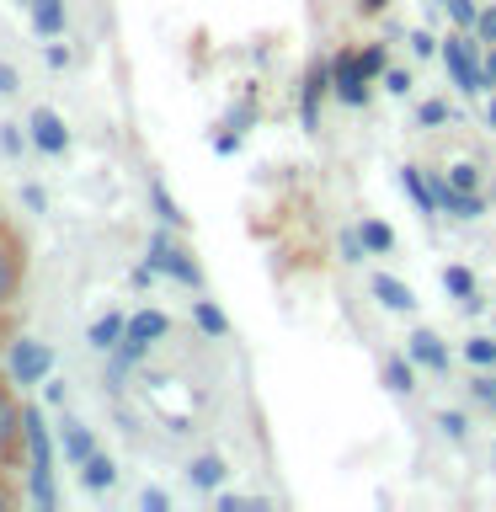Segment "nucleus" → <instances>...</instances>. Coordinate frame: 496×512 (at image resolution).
<instances>
[{
    "label": "nucleus",
    "mask_w": 496,
    "mask_h": 512,
    "mask_svg": "<svg viewBox=\"0 0 496 512\" xmlns=\"http://www.w3.org/2000/svg\"><path fill=\"white\" fill-rule=\"evenodd\" d=\"M0 150H6V155L16 160V155L27 150V134H22V128H16V123H0Z\"/></svg>",
    "instance_id": "c9c22d12"
},
{
    "label": "nucleus",
    "mask_w": 496,
    "mask_h": 512,
    "mask_svg": "<svg viewBox=\"0 0 496 512\" xmlns=\"http://www.w3.org/2000/svg\"><path fill=\"white\" fill-rule=\"evenodd\" d=\"M459 118V107L448 102V96H432V102L416 107V128H443V123H454Z\"/></svg>",
    "instance_id": "393cba45"
},
{
    "label": "nucleus",
    "mask_w": 496,
    "mask_h": 512,
    "mask_svg": "<svg viewBox=\"0 0 496 512\" xmlns=\"http://www.w3.org/2000/svg\"><path fill=\"white\" fill-rule=\"evenodd\" d=\"M22 91V75H16V64H0V96Z\"/></svg>",
    "instance_id": "c03bdc74"
},
{
    "label": "nucleus",
    "mask_w": 496,
    "mask_h": 512,
    "mask_svg": "<svg viewBox=\"0 0 496 512\" xmlns=\"http://www.w3.org/2000/svg\"><path fill=\"white\" fill-rule=\"evenodd\" d=\"M358 64H363L368 80H379L384 70H390V48H384V43H368V48H358Z\"/></svg>",
    "instance_id": "cd10ccee"
},
{
    "label": "nucleus",
    "mask_w": 496,
    "mask_h": 512,
    "mask_svg": "<svg viewBox=\"0 0 496 512\" xmlns=\"http://www.w3.org/2000/svg\"><path fill=\"white\" fill-rule=\"evenodd\" d=\"M38 390H43V406H64V395H70V390H64V379H43Z\"/></svg>",
    "instance_id": "a19ab883"
},
{
    "label": "nucleus",
    "mask_w": 496,
    "mask_h": 512,
    "mask_svg": "<svg viewBox=\"0 0 496 512\" xmlns=\"http://www.w3.org/2000/svg\"><path fill=\"white\" fill-rule=\"evenodd\" d=\"M406 352H411V363H416V368H432V374H448V363H454L448 342H443L438 331H427V326L406 336Z\"/></svg>",
    "instance_id": "9b49d317"
},
{
    "label": "nucleus",
    "mask_w": 496,
    "mask_h": 512,
    "mask_svg": "<svg viewBox=\"0 0 496 512\" xmlns=\"http://www.w3.org/2000/svg\"><path fill=\"white\" fill-rule=\"evenodd\" d=\"M464 358H470L475 368H496V331L491 336H470V342H464Z\"/></svg>",
    "instance_id": "bb28decb"
},
{
    "label": "nucleus",
    "mask_w": 496,
    "mask_h": 512,
    "mask_svg": "<svg viewBox=\"0 0 496 512\" xmlns=\"http://www.w3.org/2000/svg\"><path fill=\"white\" fill-rule=\"evenodd\" d=\"M368 288H374V299L384 304V310H395V315H411V310H416V294H411V283L390 278V272H379V278L368 283Z\"/></svg>",
    "instance_id": "2eb2a0df"
},
{
    "label": "nucleus",
    "mask_w": 496,
    "mask_h": 512,
    "mask_svg": "<svg viewBox=\"0 0 496 512\" xmlns=\"http://www.w3.org/2000/svg\"><path fill=\"white\" fill-rule=\"evenodd\" d=\"M438 432L448 443H464L470 438V422H464V411H438Z\"/></svg>",
    "instance_id": "c756f323"
},
{
    "label": "nucleus",
    "mask_w": 496,
    "mask_h": 512,
    "mask_svg": "<svg viewBox=\"0 0 496 512\" xmlns=\"http://www.w3.org/2000/svg\"><path fill=\"white\" fill-rule=\"evenodd\" d=\"M22 443H27V464L54 470V432H48V422H43V406H27V416H22Z\"/></svg>",
    "instance_id": "9d476101"
},
{
    "label": "nucleus",
    "mask_w": 496,
    "mask_h": 512,
    "mask_svg": "<svg viewBox=\"0 0 496 512\" xmlns=\"http://www.w3.org/2000/svg\"><path fill=\"white\" fill-rule=\"evenodd\" d=\"M22 502H27V491L6 486V475H0V512H6V507H22Z\"/></svg>",
    "instance_id": "a18cd8bd"
},
{
    "label": "nucleus",
    "mask_w": 496,
    "mask_h": 512,
    "mask_svg": "<svg viewBox=\"0 0 496 512\" xmlns=\"http://www.w3.org/2000/svg\"><path fill=\"white\" fill-rule=\"evenodd\" d=\"M27 6H38V0H27Z\"/></svg>",
    "instance_id": "603ef678"
},
{
    "label": "nucleus",
    "mask_w": 496,
    "mask_h": 512,
    "mask_svg": "<svg viewBox=\"0 0 496 512\" xmlns=\"http://www.w3.org/2000/svg\"><path fill=\"white\" fill-rule=\"evenodd\" d=\"M400 192L416 203V214H438V192H432V182H427V171L422 166H400Z\"/></svg>",
    "instance_id": "4468645a"
},
{
    "label": "nucleus",
    "mask_w": 496,
    "mask_h": 512,
    "mask_svg": "<svg viewBox=\"0 0 496 512\" xmlns=\"http://www.w3.org/2000/svg\"><path fill=\"white\" fill-rule=\"evenodd\" d=\"M443 294H454V299L480 294V288H475V272H470V267H443Z\"/></svg>",
    "instance_id": "a878e982"
},
{
    "label": "nucleus",
    "mask_w": 496,
    "mask_h": 512,
    "mask_svg": "<svg viewBox=\"0 0 496 512\" xmlns=\"http://www.w3.org/2000/svg\"><path fill=\"white\" fill-rule=\"evenodd\" d=\"M331 96L342 107H368V75H363V64L352 48H342V54L331 59Z\"/></svg>",
    "instance_id": "6e6552de"
},
{
    "label": "nucleus",
    "mask_w": 496,
    "mask_h": 512,
    "mask_svg": "<svg viewBox=\"0 0 496 512\" xmlns=\"http://www.w3.org/2000/svg\"><path fill=\"white\" fill-rule=\"evenodd\" d=\"M438 6H443V0H438Z\"/></svg>",
    "instance_id": "5fc2aeb1"
},
{
    "label": "nucleus",
    "mask_w": 496,
    "mask_h": 512,
    "mask_svg": "<svg viewBox=\"0 0 496 512\" xmlns=\"http://www.w3.org/2000/svg\"><path fill=\"white\" fill-rule=\"evenodd\" d=\"M128 278H134V288H150V283H155V278H160V272H155V267H150V262H139V267H134V272H128Z\"/></svg>",
    "instance_id": "49530a36"
},
{
    "label": "nucleus",
    "mask_w": 496,
    "mask_h": 512,
    "mask_svg": "<svg viewBox=\"0 0 496 512\" xmlns=\"http://www.w3.org/2000/svg\"><path fill=\"white\" fill-rule=\"evenodd\" d=\"M384 6H390V0H358V11H363V16H379Z\"/></svg>",
    "instance_id": "8fccbe9b"
},
{
    "label": "nucleus",
    "mask_w": 496,
    "mask_h": 512,
    "mask_svg": "<svg viewBox=\"0 0 496 512\" xmlns=\"http://www.w3.org/2000/svg\"><path fill=\"white\" fill-rule=\"evenodd\" d=\"M443 11L454 16V27H459V32H470V27H475V16H480L475 0H443Z\"/></svg>",
    "instance_id": "7c9ffc66"
},
{
    "label": "nucleus",
    "mask_w": 496,
    "mask_h": 512,
    "mask_svg": "<svg viewBox=\"0 0 496 512\" xmlns=\"http://www.w3.org/2000/svg\"><path fill=\"white\" fill-rule=\"evenodd\" d=\"M438 48H443V38H432L427 27H416V32H411V54H416V59H432Z\"/></svg>",
    "instance_id": "e433bc0d"
},
{
    "label": "nucleus",
    "mask_w": 496,
    "mask_h": 512,
    "mask_svg": "<svg viewBox=\"0 0 496 512\" xmlns=\"http://www.w3.org/2000/svg\"><path fill=\"white\" fill-rule=\"evenodd\" d=\"M379 80H384V91H390V96H406L411 91V70H384Z\"/></svg>",
    "instance_id": "4c0bfd02"
},
{
    "label": "nucleus",
    "mask_w": 496,
    "mask_h": 512,
    "mask_svg": "<svg viewBox=\"0 0 496 512\" xmlns=\"http://www.w3.org/2000/svg\"><path fill=\"white\" fill-rule=\"evenodd\" d=\"M240 150V134H235V128H219V134H214V155H235Z\"/></svg>",
    "instance_id": "37998d69"
},
{
    "label": "nucleus",
    "mask_w": 496,
    "mask_h": 512,
    "mask_svg": "<svg viewBox=\"0 0 496 512\" xmlns=\"http://www.w3.org/2000/svg\"><path fill=\"white\" fill-rule=\"evenodd\" d=\"M123 326H128V315L123 310H107V315H96L91 326H86V342L96 347V352H112L123 342Z\"/></svg>",
    "instance_id": "dca6fc26"
},
{
    "label": "nucleus",
    "mask_w": 496,
    "mask_h": 512,
    "mask_svg": "<svg viewBox=\"0 0 496 512\" xmlns=\"http://www.w3.org/2000/svg\"><path fill=\"white\" fill-rule=\"evenodd\" d=\"M470 32H475L480 43H496V0H491V6H480V16H475Z\"/></svg>",
    "instance_id": "f704fd0d"
},
{
    "label": "nucleus",
    "mask_w": 496,
    "mask_h": 512,
    "mask_svg": "<svg viewBox=\"0 0 496 512\" xmlns=\"http://www.w3.org/2000/svg\"><path fill=\"white\" fill-rule=\"evenodd\" d=\"M448 187H464V192H486V187H480V166H470V160H459V166H448Z\"/></svg>",
    "instance_id": "c85d7f7f"
},
{
    "label": "nucleus",
    "mask_w": 496,
    "mask_h": 512,
    "mask_svg": "<svg viewBox=\"0 0 496 512\" xmlns=\"http://www.w3.org/2000/svg\"><path fill=\"white\" fill-rule=\"evenodd\" d=\"M22 203L32 208V214H48V192H43L38 182H27V187H22Z\"/></svg>",
    "instance_id": "58836bf2"
},
{
    "label": "nucleus",
    "mask_w": 496,
    "mask_h": 512,
    "mask_svg": "<svg viewBox=\"0 0 496 512\" xmlns=\"http://www.w3.org/2000/svg\"><path fill=\"white\" fill-rule=\"evenodd\" d=\"M379 379H384V390H395V395H411V390H416V363H411V352H406V358H384Z\"/></svg>",
    "instance_id": "4be33fe9"
},
{
    "label": "nucleus",
    "mask_w": 496,
    "mask_h": 512,
    "mask_svg": "<svg viewBox=\"0 0 496 512\" xmlns=\"http://www.w3.org/2000/svg\"><path fill=\"white\" fill-rule=\"evenodd\" d=\"M144 262H150L160 278H171V283L192 288V294L203 288V267L192 262V251H187V246H176V240H171V224H160V230L150 235V246H144Z\"/></svg>",
    "instance_id": "f257e3e1"
},
{
    "label": "nucleus",
    "mask_w": 496,
    "mask_h": 512,
    "mask_svg": "<svg viewBox=\"0 0 496 512\" xmlns=\"http://www.w3.org/2000/svg\"><path fill=\"white\" fill-rule=\"evenodd\" d=\"M22 416H27V400L16 395L11 374H0V464L16 470L27 459V443H22Z\"/></svg>",
    "instance_id": "20e7f679"
},
{
    "label": "nucleus",
    "mask_w": 496,
    "mask_h": 512,
    "mask_svg": "<svg viewBox=\"0 0 496 512\" xmlns=\"http://www.w3.org/2000/svg\"><path fill=\"white\" fill-rule=\"evenodd\" d=\"M331 96V59H315L310 70H304V86H299V128L304 134H315L320 128V107H326Z\"/></svg>",
    "instance_id": "0eeeda50"
},
{
    "label": "nucleus",
    "mask_w": 496,
    "mask_h": 512,
    "mask_svg": "<svg viewBox=\"0 0 496 512\" xmlns=\"http://www.w3.org/2000/svg\"><path fill=\"white\" fill-rule=\"evenodd\" d=\"M27 11H32V32H38V38H59L64 22H70L64 0H38V6H27Z\"/></svg>",
    "instance_id": "aec40b11"
},
{
    "label": "nucleus",
    "mask_w": 496,
    "mask_h": 512,
    "mask_svg": "<svg viewBox=\"0 0 496 512\" xmlns=\"http://www.w3.org/2000/svg\"><path fill=\"white\" fill-rule=\"evenodd\" d=\"M27 502L54 512L59 507V486H54V470H38V464H27Z\"/></svg>",
    "instance_id": "412c9836"
},
{
    "label": "nucleus",
    "mask_w": 496,
    "mask_h": 512,
    "mask_svg": "<svg viewBox=\"0 0 496 512\" xmlns=\"http://www.w3.org/2000/svg\"><path fill=\"white\" fill-rule=\"evenodd\" d=\"M27 144L38 155L48 160H59V155H70V128H64V118L54 107H32V118H27Z\"/></svg>",
    "instance_id": "423d86ee"
},
{
    "label": "nucleus",
    "mask_w": 496,
    "mask_h": 512,
    "mask_svg": "<svg viewBox=\"0 0 496 512\" xmlns=\"http://www.w3.org/2000/svg\"><path fill=\"white\" fill-rule=\"evenodd\" d=\"M480 75H486V91H496V43L480 48Z\"/></svg>",
    "instance_id": "ea45409f"
},
{
    "label": "nucleus",
    "mask_w": 496,
    "mask_h": 512,
    "mask_svg": "<svg viewBox=\"0 0 496 512\" xmlns=\"http://www.w3.org/2000/svg\"><path fill=\"white\" fill-rule=\"evenodd\" d=\"M123 336H134V342L155 347V342H166V336H171V315H160V310H134V315H128V326H123Z\"/></svg>",
    "instance_id": "ddd939ff"
},
{
    "label": "nucleus",
    "mask_w": 496,
    "mask_h": 512,
    "mask_svg": "<svg viewBox=\"0 0 496 512\" xmlns=\"http://www.w3.org/2000/svg\"><path fill=\"white\" fill-rule=\"evenodd\" d=\"M22 283H27V246L11 224H0V315L16 310L22 299Z\"/></svg>",
    "instance_id": "39448f33"
},
{
    "label": "nucleus",
    "mask_w": 496,
    "mask_h": 512,
    "mask_svg": "<svg viewBox=\"0 0 496 512\" xmlns=\"http://www.w3.org/2000/svg\"><path fill=\"white\" fill-rule=\"evenodd\" d=\"M438 54H443V70H448V80H454L459 96H480V91H486V75H480V38H475V32H448Z\"/></svg>",
    "instance_id": "f03ea898"
},
{
    "label": "nucleus",
    "mask_w": 496,
    "mask_h": 512,
    "mask_svg": "<svg viewBox=\"0 0 496 512\" xmlns=\"http://www.w3.org/2000/svg\"><path fill=\"white\" fill-rule=\"evenodd\" d=\"M480 118H486V128H491V134H496V96H491V102H486V112H480Z\"/></svg>",
    "instance_id": "3c124183"
},
{
    "label": "nucleus",
    "mask_w": 496,
    "mask_h": 512,
    "mask_svg": "<svg viewBox=\"0 0 496 512\" xmlns=\"http://www.w3.org/2000/svg\"><path fill=\"white\" fill-rule=\"evenodd\" d=\"M59 454H64L70 470H80V464L96 454V432L86 422H59Z\"/></svg>",
    "instance_id": "f8f14e48"
},
{
    "label": "nucleus",
    "mask_w": 496,
    "mask_h": 512,
    "mask_svg": "<svg viewBox=\"0 0 496 512\" xmlns=\"http://www.w3.org/2000/svg\"><path fill=\"white\" fill-rule=\"evenodd\" d=\"M214 507H219V512H246V507H262V502H246V496H219Z\"/></svg>",
    "instance_id": "de8ad7c7"
},
{
    "label": "nucleus",
    "mask_w": 496,
    "mask_h": 512,
    "mask_svg": "<svg viewBox=\"0 0 496 512\" xmlns=\"http://www.w3.org/2000/svg\"><path fill=\"white\" fill-rule=\"evenodd\" d=\"M150 208H155V219H160V224H171V230H187V214H182V203H176L171 192H166V182H160V176L150 182Z\"/></svg>",
    "instance_id": "5701e85b"
},
{
    "label": "nucleus",
    "mask_w": 496,
    "mask_h": 512,
    "mask_svg": "<svg viewBox=\"0 0 496 512\" xmlns=\"http://www.w3.org/2000/svg\"><path fill=\"white\" fill-rule=\"evenodd\" d=\"M432 192H438V214L448 219H480L491 208L486 192H464V187H448V176H432Z\"/></svg>",
    "instance_id": "1a4fd4ad"
},
{
    "label": "nucleus",
    "mask_w": 496,
    "mask_h": 512,
    "mask_svg": "<svg viewBox=\"0 0 496 512\" xmlns=\"http://www.w3.org/2000/svg\"><path fill=\"white\" fill-rule=\"evenodd\" d=\"M48 64H54V70H64V64H70V48H64V43H48Z\"/></svg>",
    "instance_id": "09e8293b"
},
{
    "label": "nucleus",
    "mask_w": 496,
    "mask_h": 512,
    "mask_svg": "<svg viewBox=\"0 0 496 512\" xmlns=\"http://www.w3.org/2000/svg\"><path fill=\"white\" fill-rule=\"evenodd\" d=\"M80 486H86V491H96V496H102V491H112V486H118V464H112V459L102 454V448H96V454H91L86 464H80Z\"/></svg>",
    "instance_id": "f3484780"
},
{
    "label": "nucleus",
    "mask_w": 496,
    "mask_h": 512,
    "mask_svg": "<svg viewBox=\"0 0 496 512\" xmlns=\"http://www.w3.org/2000/svg\"><path fill=\"white\" fill-rule=\"evenodd\" d=\"M0 475H6V464H0Z\"/></svg>",
    "instance_id": "864d4df0"
},
{
    "label": "nucleus",
    "mask_w": 496,
    "mask_h": 512,
    "mask_svg": "<svg viewBox=\"0 0 496 512\" xmlns=\"http://www.w3.org/2000/svg\"><path fill=\"white\" fill-rule=\"evenodd\" d=\"M358 235H363L368 256H390V251H395V230H390L384 219H363V224H358Z\"/></svg>",
    "instance_id": "b1692460"
},
{
    "label": "nucleus",
    "mask_w": 496,
    "mask_h": 512,
    "mask_svg": "<svg viewBox=\"0 0 496 512\" xmlns=\"http://www.w3.org/2000/svg\"><path fill=\"white\" fill-rule=\"evenodd\" d=\"M224 475H230V464H224L219 454H198V459L187 464V480H192L198 491H219Z\"/></svg>",
    "instance_id": "6ab92c4d"
},
{
    "label": "nucleus",
    "mask_w": 496,
    "mask_h": 512,
    "mask_svg": "<svg viewBox=\"0 0 496 512\" xmlns=\"http://www.w3.org/2000/svg\"><path fill=\"white\" fill-rule=\"evenodd\" d=\"M6 374L16 390H38V384L54 374V347L38 342V336H16L6 347Z\"/></svg>",
    "instance_id": "7ed1b4c3"
},
{
    "label": "nucleus",
    "mask_w": 496,
    "mask_h": 512,
    "mask_svg": "<svg viewBox=\"0 0 496 512\" xmlns=\"http://www.w3.org/2000/svg\"><path fill=\"white\" fill-rule=\"evenodd\" d=\"M336 251H342V262H352V267H358L363 256H368V246H363V235H358V230H342V240H336Z\"/></svg>",
    "instance_id": "473e14b6"
},
{
    "label": "nucleus",
    "mask_w": 496,
    "mask_h": 512,
    "mask_svg": "<svg viewBox=\"0 0 496 512\" xmlns=\"http://www.w3.org/2000/svg\"><path fill=\"white\" fill-rule=\"evenodd\" d=\"M470 395H475L480 406H486V411L496 416V374H486V368H480V379L470 384Z\"/></svg>",
    "instance_id": "72a5a7b5"
},
{
    "label": "nucleus",
    "mask_w": 496,
    "mask_h": 512,
    "mask_svg": "<svg viewBox=\"0 0 496 512\" xmlns=\"http://www.w3.org/2000/svg\"><path fill=\"white\" fill-rule=\"evenodd\" d=\"M251 118H256V102L246 96V102H235L230 112H224V128H235V134H246V128H251Z\"/></svg>",
    "instance_id": "2f4dec72"
},
{
    "label": "nucleus",
    "mask_w": 496,
    "mask_h": 512,
    "mask_svg": "<svg viewBox=\"0 0 496 512\" xmlns=\"http://www.w3.org/2000/svg\"><path fill=\"white\" fill-rule=\"evenodd\" d=\"M139 507H144V512H166V507H171V496L160 491V486H150V491L139 496Z\"/></svg>",
    "instance_id": "79ce46f5"
},
{
    "label": "nucleus",
    "mask_w": 496,
    "mask_h": 512,
    "mask_svg": "<svg viewBox=\"0 0 496 512\" xmlns=\"http://www.w3.org/2000/svg\"><path fill=\"white\" fill-rule=\"evenodd\" d=\"M192 326H198L208 342H224V336H230V315H224L214 299H192Z\"/></svg>",
    "instance_id": "a211bd4d"
}]
</instances>
